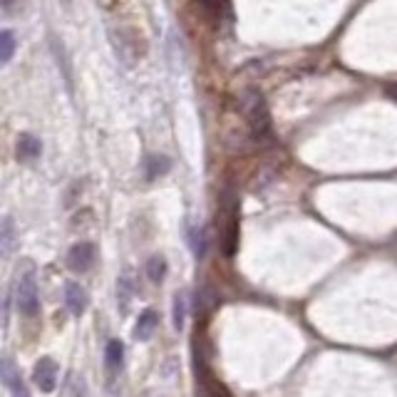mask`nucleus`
<instances>
[{
  "instance_id": "1",
  "label": "nucleus",
  "mask_w": 397,
  "mask_h": 397,
  "mask_svg": "<svg viewBox=\"0 0 397 397\" xmlns=\"http://www.w3.org/2000/svg\"><path fill=\"white\" fill-rule=\"evenodd\" d=\"M241 110L246 112L254 137L266 139L271 134V115H268L266 99H263V95L256 87H246L241 92Z\"/></svg>"
},
{
  "instance_id": "2",
  "label": "nucleus",
  "mask_w": 397,
  "mask_h": 397,
  "mask_svg": "<svg viewBox=\"0 0 397 397\" xmlns=\"http://www.w3.org/2000/svg\"><path fill=\"white\" fill-rule=\"evenodd\" d=\"M15 303H18V311L23 313L25 318H33L35 313L40 311L38 280H35L33 271H25V274L18 278V286H15Z\"/></svg>"
},
{
  "instance_id": "3",
  "label": "nucleus",
  "mask_w": 397,
  "mask_h": 397,
  "mask_svg": "<svg viewBox=\"0 0 397 397\" xmlns=\"http://www.w3.org/2000/svg\"><path fill=\"white\" fill-rule=\"evenodd\" d=\"M95 258H97V248L90 241H80L67 251V268L75 271V274H85L95 266Z\"/></svg>"
},
{
  "instance_id": "4",
  "label": "nucleus",
  "mask_w": 397,
  "mask_h": 397,
  "mask_svg": "<svg viewBox=\"0 0 397 397\" xmlns=\"http://www.w3.org/2000/svg\"><path fill=\"white\" fill-rule=\"evenodd\" d=\"M0 380L5 385V390L10 392V397H30V392H27L25 387V380L20 375L13 358H0Z\"/></svg>"
},
{
  "instance_id": "5",
  "label": "nucleus",
  "mask_w": 397,
  "mask_h": 397,
  "mask_svg": "<svg viewBox=\"0 0 397 397\" xmlns=\"http://www.w3.org/2000/svg\"><path fill=\"white\" fill-rule=\"evenodd\" d=\"M58 363L52 358H40L38 363H35V370H33V383L38 385L40 392H45V395H50V392H55V387H58Z\"/></svg>"
},
{
  "instance_id": "6",
  "label": "nucleus",
  "mask_w": 397,
  "mask_h": 397,
  "mask_svg": "<svg viewBox=\"0 0 397 397\" xmlns=\"http://www.w3.org/2000/svg\"><path fill=\"white\" fill-rule=\"evenodd\" d=\"M18 248V228H15L13 216L0 219V258H10Z\"/></svg>"
},
{
  "instance_id": "7",
  "label": "nucleus",
  "mask_w": 397,
  "mask_h": 397,
  "mask_svg": "<svg viewBox=\"0 0 397 397\" xmlns=\"http://www.w3.org/2000/svg\"><path fill=\"white\" fill-rule=\"evenodd\" d=\"M62 296H65V306L67 311L72 313V315H82V313L87 311V303H90V298H87V291L80 283H65V291H62Z\"/></svg>"
},
{
  "instance_id": "8",
  "label": "nucleus",
  "mask_w": 397,
  "mask_h": 397,
  "mask_svg": "<svg viewBox=\"0 0 397 397\" xmlns=\"http://www.w3.org/2000/svg\"><path fill=\"white\" fill-rule=\"evenodd\" d=\"M43 154V144H40L38 137L33 134H20L18 137V144H15V156H18V162L27 164V162H35L38 156Z\"/></svg>"
},
{
  "instance_id": "9",
  "label": "nucleus",
  "mask_w": 397,
  "mask_h": 397,
  "mask_svg": "<svg viewBox=\"0 0 397 397\" xmlns=\"http://www.w3.org/2000/svg\"><path fill=\"white\" fill-rule=\"evenodd\" d=\"M169 169H171V159H169V156L149 154L147 159H144V176H147L149 182H154V179L164 176Z\"/></svg>"
},
{
  "instance_id": "10",
  "label": "nucleus",
  "mask_w": 397,
  "mask_h": 397,
  "mask_svg": "<svg viewBox=\"0 0 397 397\" xmlns=\"http://www.w3.org/2000/svg\"><path fill=\"white\" fill-rule=\"evenodd\" d=\"M156 326H159V315H156V311H144L142 315L137 318V326H134V338L137 340H149L152 335H154Z\"/></svg>"
},
{
  "instance_id": "11",
  "label": "nucleus",
  "mask_w": 397,
  "mask_h": 397,
  "mask_svg": "<svg viewBox=\"0 0 397 397\" xmlns=\"http://www.w3.org/2000/svg\"><path fill=\"white\" fill-rule=\"evenodd\" d=\"M124 363V346L119 340H110L107 348H104V365L110 368L112 372H117Z\"/></svg>"
},
{
  "instance_id": "12",
  "label": "nucleus",
  "mask_w": 397,
  "mask_h": 397,
  "mask_svg": "<svg viewBox=\"0 0 397 397\" xmlns=\"http://www.w3.org/2000/svg\"><path fill=\"white\" fill-rule=\"evenodd\" d=\"M187 241H189L196 258H204V254H206V236H204L202 228L187 224Z\"/></svg>"
},
{
  "instance_id": "13",
  "label": "nucleus",
  "mask_w": 397,
  "mask_h": 397,
  "mask_svg": "<svg viewBox=\"0 0 397 397\" xmlns=\"http://www.w3.org/2000/svg\"><path fill=\"white\" fill-rule=\"evenodd\" d=\"M15 50H18V40H15V35L10 33V30H0V65L10 62Z\"/></svg>"
},
{
  "instance_id": "14",
  "label": "nucleus",
  "mask_w": 397,
  "mask_h": 397,
  "mask_svg": "<svg viewBox=\"0 0 397 397\" xmlns=\"http://www.w3.org/2000/svg\"><path fill=\"white\" fill-rule=\"evenodd\" d=\"M144 271H147V278H149L152 283H162L164 276H167V261H164V256H152V258L147 261Z\"/></svg>"
},
{
  "instance_id": "15",
  "label": "nucleus",
  "mask_w": 397,
  "mask_h": 397,
  "mask_svg": "<svg viewBox=\"0 0 397 397\" xmlns=\"http://www.w3.org/2000/svg\"><path fill=\"white\" fill-rule=\"evenodd\" d=\"M202 3V8L206 10L211 18L216 20H224L228 13V0H199Z\"/></svg>"
},
{
  "instance_id": "16",
  "label": "nucleus",
  "mask_w": 397,
  "mask_h": 397,
  "mask_svg": "<svg viewBox=\"0 0 397 397\" xmlns=\"http://www.w3.org/2000/svg\"><path fill=\"white\" fill-rule=\"evenodd\" d=\"M184 323H187V298L184 293L174 296V328L176 330H184Z\"/></svg>"
},
{
  "instance_id": "17",
  "label": "nucleus",
  "mask_w": 397,
  "mask_h": 397,
  "mask_svg": "<svg viewBox=\"0 0 397 397\" xmlns=\"http://www.w3.org/2000/svg\"><path fill=\"white\" fill-rule=\"evenodd\" d=\"M5 308H8V298H5V291L0 288V328L5 323Z\"/></svg>"
},
{
  "instance_id": "18",
  "label": "nucleus",
  "mask_w": 397,
  "mask_h": 397,
  "mask_svg": "<svg viewBox=\"0 0 397 397\" xmlns=\"http://www.w3.org/2000/svg\"><path fill=\"white\" fill-rule=\"evenodd\" d=\"M15 3H18V0H0V5L5 8V10H10V8H13Z\"/></svg>"
}]
</instances>
